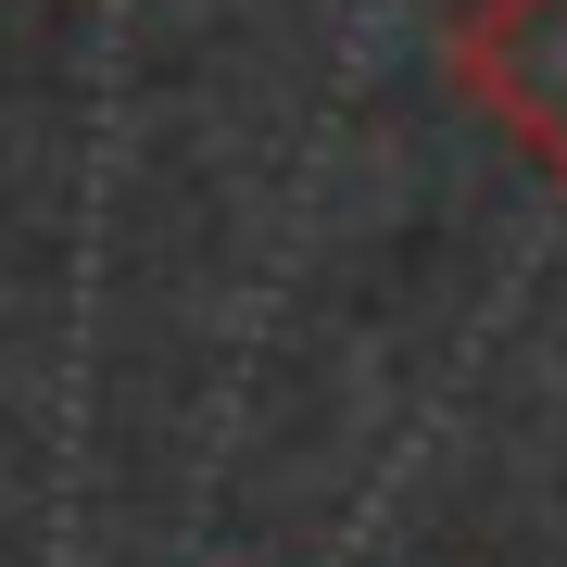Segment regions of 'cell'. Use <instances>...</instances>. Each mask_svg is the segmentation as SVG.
I'll return each mask as SVG.
<instances>
[{"mask_svg": "<svg viewBox=\"0 0 567 567\" xmlns=\"http://www.w3.org/2000/svg\"><path fill=\"white\" fill-rule=\"evenodd\" d=\"M454 76L543 177H567V0H480L454 39Z\"/></svg>", "mask_w": 567, "mask_h": 567, "instance_id": "obj_1", "label": "cell"}]
</instances>
